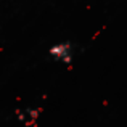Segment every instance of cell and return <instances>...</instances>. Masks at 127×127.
<instances>
[{
  "label": "cell",
  "mask_w": 127,
  "mask_h": 127,
  "mask_svg": "<svg viewBox=\"0 0 127 127\" xmlns=\"http://www.w3.org/2000/svg\"><path fill=\"white\" fill-rule=\"evenodd\" d=\"M48 53L53 60L69 64L72 61V58H74V45L71 42H58L50 48Z\"/></svg>",
  "instance_id": "1"
},
{
  "label": "cell",
  "mask_w": 127,
  "mask_h": 127,
  "mask_svg": "<svg viewBox=\"0 0 127 127\" xmlns=\"http://www.w3.org/2000/svg\"><path fill=\"white\" fill-rule=\"evenodd\" d=\"M37 118H39V109H34V108H26L18 113V119L29 127H35Z\"/></svg>",
  "instance_id": "2"
}]
</instances>
